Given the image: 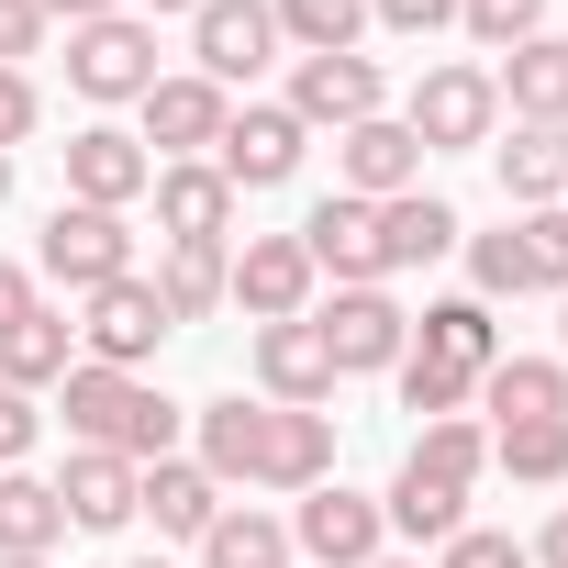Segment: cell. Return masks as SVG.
Returning a JSON list of instances; mask_svg holds the SVG:
<instances>
[{
  "label": "cell",
  "instance_id": "obj_1",
  "mask_svg": "<svg viewBox=\"0 0 568 568\" xmlns=\"http://www.w3.org/2000/svg\"><path fill=\"white\" fill-rule=\"evenodd\" d=\"M190 457L223 490H245V501H302V490L335 479V413H291V402L223 390V402L190 413Z\"/></svg>",
  "mask_w": 568,
  "mask_h": 568
},
{
  "label": "cell",
  "instance_id": "obj_2",
  "mask_svg": "<svg viewBox=\"0 0 568 568\" xmlns=\"http://www.w3.org/2000/svg\"><path fill=\"white\" fill-rule=\"evenodd\" d=\"M479 468H490V424H468V413L424 424V435L402 446L390 490H379V524H390V535H413V546H446V535L468 524V490H479Z\"/></svg>",
  "mask_w": 568,
  "mask_h": 568
},
{
  "label": "cell",
  "instance_id": "obj_3",
  "mask_svg": "<svg viewBox=\"0 0 568 568\" xmlns=\"http://www.w3.org/2000/svg\"><path fill=\"white\" fill-rule=\"evenodd\" d=\"M57 424H68L79 446H101V457H134V468L179 457V435H190V413H179L145 368H90V357L57 379Z\"/></svg>",
  "mask_w": 568,
  "mask_h": 568
},
{
  "label": "cell",
  "instance_id": "obj_4",
  "mask_svg": "<svg viewBox=\"0 0 568 568\" xmlns=\"http://www.w3.org/2000/svg\"><path fill=\"white\" fill-rule=\"evenodd\" d=\"M468 291L479 302H557L568 291V201L557 212H513L501 234H468Z\"/></svg>",
  "mask_w": 568,
  "mask_h": 568
},
{
  "label": "cell",
  "instance_id": "obj_5",
  "mask_svg": "<svg viewBox=\"0 0 568 568\" xmlns=\"http://www.w3.org/2000/svg\"><path fill=\"white\" fill-rule=\"evenodd\" d=\"M156 23L145 12H101V23H68V90L101 101V112H134L156 90Z\"/></svg>",
  "mask_w": 568,
  "mask_h": 568
},
{
  "label": "cell",
  "instance_id": "obj_6",
  "mask_svg": "<svg viewBox=\"0 0 568 568\" xmlns=\"http://www.w3.org/2000/svg\"><path fill=\"white\" fill-rule=\"evenodd\" d=\"M402 123H413V145H424V156H468V145H490V134H501V90H490V68H479V57H435V68L413 79Z\"/></svg>",
  "mask_w": 568,
  "mask_h": 568
},
{
  "label": "cell",
  "instance_id": "obj_7",
  "mask_svg": "<svg viewBox=\"0 0 568 568\" xmlns=\"http://www.w3.org/2000/svg\"><path fill=\"white\" fill-rule=\"evenodd\" d=\"M34 267L57 278V291H112V278H134V212H90V201H57L45 212V245H34Z\"/></svg>",
  "mask_w": 568,
  "mask_h": 568
},
{
  "label": "cell",
  "instance_id": "obj_8",
  "mask_svg": "<svg viewBox=\"0 0 568 568\" xmlns=\"http://www.w3.org/2000/svg\"><path fill=\"white\" fill-rule=\"evenodd\" d=\"M291 557H302V568H368V557H390L379 490H346V479L302 490V501H291Z\"/></svg>",
  "mask_w": 568,
  "mask_h": 568
},
{
  "label": "cell",
  "instance_id": "obj_9",
  "mask_svg": "<svg viewBox=\"0 0 568 568\" xmlns=\"http://www.w3.org/2000/svg\"><path fill=\"white\" fill-rule=\"evenodd\" d=\"M223 291H234L245 324H302L324 278H313V245H302V234H245V245L223 256Z\"/></svg>",
  "mask_w": 568,
  "mask_h": 568
},
{
  "label": "cell",
  "instance_id": "obj_10",
  "mask_svg": "<svg viewBox=\"0 0 568 568\" xmlns=\"http://www.w3.org/2000/svg\"><path fill=\"white\" fill-rule=\"evenodd\" d=\"M190 57H201L212 90H256L291 45H278V12H267V0H201V12H190Z\"/></svg>",
  "mask_w": 568,
  "mask_h": 568
},
{
  "label": "cell",
  "instance_id": "obj_11",
  "mask_svg": "<svg viewBox=\"0 0 568 568\" xmlns=\"http://www.w3.org/2000/svg\"><path fill=\"white\" fill-rule=\"evenodd\" d=\"M168 335H179V324H168V302H156V278H145V267L79 302V357H90V368H145Z\"/></svg>",
  "mask_w": 568,
  "mask_h": 568
},
{
  "label": "cell",
  "instance_id": "obj_12",
  "mask_svg": "<svg viewBox=\"0 0 568 568\" xmlns=\"http://www.w3.org/2000/svg\"><path fill=\"white\" fill-rule=\"evenodd\" d=\"M134 112H145V134H134V145H145L156 168H179V156H212V145H223V123H234V90H212L201 68H168V79H156Z\"/></svg>",
  "mask_w": 568,
  "mask_h": 568
},
{
  "label": "cell",
  "instance_id": "obj_13",
  "mask_svg": "<svg viewBox=\"0 0 568 568\" xmlns=\"http://www.w3.org/2000/svg\"><path fill=\"white\" fill-rule=\"evenodd\" d=\"M313 335H324L335 379H390L402 346H413V313H402L390 291H335V302L313 313Z\"/></svg>",
  "mask_w": 568,
  "mask_h": 568
},
{
  "label": "cell",
  "instance_id": "obj_14",
  "mask_svg": "<svg viewBox=\"0 0 568 568\" xmlns=\"http://www.w3.org/2000/svg\"><path fill=\"white\" fill-rule=\"evenodd\" d=\"M302 156H313V134L291 123V101H234V123H223V145H212V168L234 179V201H245V190H291Z\"/></svg>",
  "mask_w": 568,
  "mask_h": 568
},
{
  "label": "cell",
  "instance_id": "obj_15",
  "mask_svg": "<svg viewBox=\"0 0 568 568\" xmlns=\"http://www.w3.org/2000/svg\"><path fill=\"white\" fill-rule=\"evenodd\" d=\"M291 234L313 245V278H335V291H390V267H379V201L324 190V201H313Z\"/></svg>",
  "mask_w": 568,
  "mask_h": 568
},
{
  "label": "cell",
  "instance_id": "obj_16",
  "mask_svg": "<svg viewBox=\"0 0 568 568\" xmlns=\"http://www.w3.org/2000/svg\"><path fill=\"white\" fill-rule=\"evenodd\" d=\"M368 112H390L379 57H291V123H302V134H346V123H368Z\"/></svg>",
  "mask_w": 568,
  "mask_h": 568
},
{
  "label": "cell",
  "instance_id": "obj_17",
  "mask_svg": "<svg viewBox=\"0 0 568 568\" xmlns=\"http://www.w3.org/2000/svg\"><path fill=\"white\" fill-rule=\"evenodd\" d=\"M57 156H68V201H90V212H134V201L156 190V156H145L123 123H79Z\"/></svg>",
  "mask_w": 568,
  "mask_h": 568
},
{
  "label": "cell",
  "instance_id": "obj_18",
  "mask_svg": "<svg viewBox=\"0 0 568 568\" xmlns=\"http://www.w3.org/2000/svg\"><path fill=\"white\" fill-rule=\"evenodd\" d=\"M335 190H357V201H402V190H424V145H413V123H402V112L346 123V134H335Z\"/></svg>",
  "mask_w": 568,
  "mask_h": 568
},
{
  "label": "cell",
  "instance_id": "obj_19",
  "mask_svg": "<svg viewBox=\"0 0 568 568\" xmlns=\"http://www.w3.org/2000/svg\"><path fill=\"white\" fill-rule=\"evenodd\" d=\"M145 201H156V234H168V245H234V212H245V201H234V179H223L212 156L156 168V190H145Z\"/></svg>",
  "mask_w": 568,
  "mask_h": 568
},
{
  "label": "cell",
  "instance_id": "obj_20",
  "mask_svg": "<svg viewBox=\"0 0 568 568\" xmlns=\"http://www.w3.org/2000/svg\"><path fill=\"white\" fill-rule=\"evenodd\" d=\"M490 179L513 212H557L568 201V123H501L490 134Z\"/></svg>",
  "mask_w": 568,
  "mask_h": 568
},
{
  "label": "cell",
  "instance_id": "obj_21",
  "mask_svg": "<svg viewBox=\"0 0 568 568\" xmlns=\"http://www.w3.org/2000/svg\"><path fill=\"white\" fill-rule=\"evenodd\" d=\"M256 402H291V413H324L335 402V357H324L313 313L302 324H256Z\"/></svg>",
  "mask_w": 568,
  "mask_h": 568
},
{
  "label": "cell",
  "instance_id": "obj_22",
  "mask_svg": "<svg viewBox=\"0 0 568 568\" xmlns=\"http://www.w3.org/2000/svg\"><path fill=\"white\" fill-rule=\"evenodd\" d=\"M212 513H223V479H212L201 457H156V468H134V524H156V535L201 546V535H212Z\"/></svg>",
  "mask_w": 568,
  "mask_h": 568
},
{
  "label": "cell",
  "instance_id": "obj_23",
  "mask_svg": "<svg viewBox=\"0 0 568 568\" xmlns=\"http://www.w3.org/2000/svg\"><path fill=\"white\" fill-rule=\"evenodd\" d=\"M457 245H468L457 201H435V190L379 201V267H390V278H402V267H435V256H457Z\"/></svg>",
  "mask_w": 568,
  "mask_h": 568
},
{
  "label": "cell",
  "instance_id": "obj_24",
  "mask_svg": "<svg viewBox=\"0 0 568 568\" xmlns=\"http://www.w3.org/2000/svg\"><path fill=\"white\" fill-rule=\"evenodd\" d=\"M413 357H435V368L479 379V368L501 357V324H490V302H479V291H457V302H424V313H413Z\"/></svg>",
  "mask_w": 568,
  "mask_h": 568
},
{
  "label": "cell",
  "instance_id": "obj_25",
  "mask_svg": "<svg viewBox=\"0 0 568 568\" xmlns=\"http://www.w3.org/2000/svg\"><path fill=\"white\" fill-rule=\"evenodd\" d=\"M57 501H68V524H79V535H123V524H134V457L68 446V468H57Z\"/></svg>",
  "mask_w": 568,
  "mask_h": 568
},
{
  "label": "cell",
  "instance_id": "obj_26",
  "mask_svg": "<svg viewBox=\"0 0 568 568\" xmlns=\"http://www.w3.org/2000/svg\"><path fill=\"white\" fill-rule=\"evenodd\" d=\"M501 112L513 123H568V34H524L501 68H490Z\"/></svg>",
  "mask_w": 568,
  "mask_h": 568
},
{
  "label": "cell",
  "instance_id": "obj_27",
  "mask_svg": "<svg viewBox=\"0 0 568 568\" xmlns=\"http://www.w3.org/2000/svg\"><path fill=\"white\" fill-rule=\"evenodd\" d=\"M68 368H79V324H68V313H45V302H34V313H23L12 335H0V390L45 402V390H57Z\"/></svg>",
  "mask_w": 568,
  "mask_h": 568
},
{
  "label": "cell",
  "instance_id": "obj_28",
  "mask_svg": "<svg viewBox=\"0 0 568 568\" xmlns=\"http://www.w3.org/2000/svg\"><path fill=\"white\" fill-rule=\"evenodd\" d=\"M201 568H302V557H291V513H267V501H223L212 535H201Z\"/></svg>",
  "mask_w": 568,
  "mask_h": 568
},
{
  "label": "cell",
  "instance_id": "obj_29",
  "mask_svg": "<svg viewBox=\"0 0 568 568\" xmlns=\"http://www.w3.org/2000/svg\"><path fill=\"white\" fill-rule=\"evenodd\" d=\"M479 402H490V424H546V413H568V368L501 346V357L479 368Z\"/></svg>",
  "mask_w": 568,
  "mask_h": 568
},
{
  "label": "cell",
  "instance_id": "obj_30",
  "mask_svg": "<svg viewBox=\"0 0 568 568\" xmlns=\"http://www.w3.org/2000/svg\"><path fill=\"white\" fill-rule=\"evenodd\" d=\"M68 546V501L34 468H0V557H57Z\"/></svg>",
  "mask_w": 568,
  "mask_h": 568
},
{
  "label": "cell",
  "instance_id": "obj_31",
  "mask_svg": "<svg viewBox=\"0 0 568 568\" xmlns=\"http://www.w3.org/2000/svg\"><path fill=\"white\" fill-rule=\"evenodd\" d=\"M223 256L234 245H168L156 256V302H168V324H212L234 291H223Z\"/></svg>",
  "mask_w": 568,
  "mask_h": 568
},
{
  "label": "cell",
  "instance_id": "obj_32",
  "mask_svg": "<svg viewBox=\"0 0 568 568\" xmlns=\"http://www.w3.org/2000/svg\"><path fill=\"white\" fill-rule=\"evenodd\" d=\"M490 468H501L513 490H557V479H568V413H546V424H490Z\"/></svg>",
  "mask_w": 568,
  "mask_h": 568
},
{
  "label": "cell",
  "instance_id": "obj_33",
  "mask_svg": "<svg viewBox=\"0 0 568 568\" xmlns=\"http://www.w3.org/2000/svg\"><path fill=\"white\" fill-rule=\"evenodd\" d=\"M278 12V45H302V57H357L368 45V0H267Z\"/></svg>",
  "mask_w": 568,
  "mask_h": 568
},
{
  "label": "cell",
  "instance_id": "obj_34",
  "mask_svg": "<svg viewBox=\"0 0 568 568\" xmlns=\"http://www.w3.org/2000/svg\"><path fill=\"white\" fill-rule=\"evenodd\" d=\"M457 34L479 57H513L524 34H546V0H457Z\"/></svg>",
  "mask_w": 568,
  "mask_h": 568
},
{
  "label": "cell",
  "instance_id": "obj_35",
  "mask_svg": "<svg viewBox=\"0 0 568 568\" xmlns=\"http://www.w3.org/2000/svg\"><path fill=\"white\" fill-rule=\"evenodd\" d=\"M390 379H402V413H424V424H446V413H468V402H479V379H457V368H435V357H413V346H402V368H390Z\"/></svg>",
  "mask_w": 568,
  "mask_h": 568
},
{
  "label": "cell",
  "instance_id": "obj_36",
  "mask_svg": "<svg viewBox=\"0 0 568 568\" xmlns=\"http://www.w3.org/2000/svg\"><path fill=\"white\" fill-rule=\"evenodd\" d=\"M424 568H535V557H524V535H501V524H457Z\"/></svg>",
  "mask_w": 568,
  "mask_h": 568
},
{
  "label": "cell",
  "instance_id": "obj_37",
  "mask_svg": "<svg viewBox=\"0 0 568 568\" xmlns=\"http://www.w3.org/2000/svg\"><path fill=\"white\" fill-rule=\"evenodd\" d=\"M34 123H45V90H34V68H0V156H12Z\"/></svg>",
  "mask_w": 568,
  "mask_h": 568
},
{
  "label": "cell",
  "instance_id": "obj_38",
  "mask_svg": "<svg viewBox=\"0 0 568 568\" xmlns=\"http://www.w3.org/2000/svg\"><path fill=\"white\" fill-rule=\"evenodd\" d=\"M368 23H379V34H413V45H424V34H446V23H457V0H368Z\"/></svg>",
  "mask_w": 568,
  "mask_h": 568
},
{
  "label": "cell",
  "instance_id": "obj_39",
  "mask_svg": "<svg viewBox=\"0 0 568 568\" xmlns=\"http://www.w3.org/2000/svg\"><path fill=\"white\" fill-rule=\"evenodd\" d=\"M45 57V0H0V68Z\"/></svg>",
  "mask_w": 568,
  "mask_h": 568
},
{
  "label": "cell",
  "instance_id": "obj_40",
  "mask_svg": "<svg viewBox=\"0 0 568 568\" xmlns=\"http://www.w3.org/2000/svg\"><path fill=\"white\" fill-rule=\"evenodd\" d=\"M34 435H45V402L0 390V468H23V457H34Z\"/></svg>",
  "mask_w": 568,
  "mask_h": 568
},
{
  "label": "cell",
  "instance_id": "obj_41",
  "mask_svg": "<svg viewBox=\"0 0 568 568\" xmlns=\"http://www.w3.org/2000/svg\"><path fill=\"white\" fill-rule=\"evenodd\" d=\"M34 302H45V291H34V267H23V256H0V335H12Z\"/></svg>",
  "mask_w": 568,
  "mask_h": 568
},
{
  "label": "cell",
  "instance_id": "obj_42",
  "mask_svg": "<svg viewBox=\"0 0 568 568\" xmlns=\"http://www.w3.org/2000/svg\"><path fill=\"white\" fill-rule=\"evenodd\" d=\"M524 557H535V568H568V501H557V513L524 535Z\"/></svg>",
  "mask_w": 568,
  "mask_h": 568
},
{
  "label": "cell",
  "instance_id": "obj_43",
  "mask_svg": "<svg viewBox=\"0 0 568 568\" xmlns=\"http://www.w3.org/2000/svg\"><path fill=\"white\" fill-rule=\"evenodd\" d=\"M101 12H123V0H45V23H101Z\"/></svg>",
  "mask_w": 568,
  "mask_h": 568
},
{
  "label": "cell",
  "instance_id": "obj_44",
  "mask_svg": "<svg viewBox=\"0 0 568 568\" xmlns=\"http://www.w3.org/2000/svg\"><path fill=\"white\" fill-rule=\"evenodd\" d=\"M123 12H145V23H168V12H201V0H123Z\"/></svg>",
  "mask_w": 568,
  "mask_h": 568
},
{
  "label": "cell",
  "instance_id": "obj_45",
  "mask_svg": "<svg viewBox=\"0 0 568 568\" xmlns=\"http://www.w3.org/2000/svg\"><path fill=\"white\" fill-rule=\"evenodd\" d=\"M557 368H568V291H557Z\"/></svg>",
  "mask_w": 568,
  "mask_h": 568
},
{
  "label": "cell",
  "instance_id": "obj_46",
  "mask_svg": "<svg viewBox=\"0 0 568 568\" xmlns=\"http://www.w3.org/2000/svg\"><path fill=\"white\" fill-rule=\"evenodd\" d=\"M101 568H168V557H101Z\"/></svg>",
  "mask_w": 568,
  "mask_h": 568
},
{
  "label": "cell",
  "instance_id": "obj_47",
  "mask_svg": "<svg viewBox=\"0 0 568 568\" xmlns=\"http://www.w3.org/2000/svg\"><path fill=\"white\" fill-rule=\"evenodd\" d=\"M0 212H12V156H0Z\"/></svg>",
  "mask_w": 568,
  "mask_h": 568
},
{
  "label": "cell",
  "instance_id": "obj_48",
  "mask_svg": "<svg viewBox=\"0 0 568 568\" xmlns=\"http://www.w3.org/2000/svg\"><path fill=\"white\" fill-rule=\"evenodd\" d=\"M0 568H57V557H0Z\"/></svg>",
  "mask_w": 568,
  "mask_h": 568
},
{
  "label": "cell",
  "instance_id": "obj_49",
  "mask_svg": "<svg viewBox=\"0 0 568 568\" xmlns=\"http://www.w3.org/2000/svg\"><path fill=\"white\" fill-rule=\"evenodd\" d=\"M368 568H424V557H368Z\"/></svg>",
  "mask_w": 568,
  "mask_h": 568
}]
</instances>
